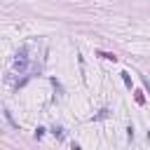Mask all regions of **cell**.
Returning <instances> with one entry per match:
<instances>
[{"mask_svg": "<svg viewBox=\"0 0 150 150\" xmlns=\"http://www.w3.org/2000/svg\"><path fill=\"white\" fill-rule=\"evenodd\" d=\"M70 150H82V148H80L77 143H73V145H70Z\"/></svg>", "mask_w": 150, "mask_h": 150, "instance_id": "cell-6", "label": "cell"}, {"mask_svg": "<svg viewBox=\"0 0 150 150\" xmlns=\"http://www.w3.org/2000/svg\"><path fill=\"white\" fill-rule=\"evenodd\" d=\"M103 117H108V110H105V108H103V110H101V112H98L94 120H103Z\"/></svg>", "mask_w": 150, "mask_h": 150, "instance_id": "cell-3", "label": "cell"}, {"mask_svg": "<svg viewBox=\"0 0 150 150\" xmlns=\"http://www.w3.org/2000/svg\"><path fill=\"white\" fill-rule=\"evenodd\" d=\"M143 101H145V98H143V94H141V91H136V103H143Z\"/></svg>", "mask_w": 150, "mask_h": 150, "instance_id": "cell-5", "label": "cell"}, {"mask_svg": "<svg viewBox=\"0 0 150 150\" xmlns=\"http://www.w3.org/2000/svg\"><path fill=\"white\" fill-rule=\"evenodd\" d=\"M26 66H28V61H26V56L21 54V59L14 61V68H16V70H26Z\"/></svg>", "mask_w": 150, "mask_h": 150, "instance_id": "cell-1", "label": "cell"}, {"mask_svg": "<svg viewBox=\"0 0 150 150\" xmlns=\"http://www.w3.org/2000/svg\"><path fill=\"white\" fill-rule=\"evenodd\" d=\"M101 56H103V59H110V61H115V59H117L115 54H103V52H101Z\"/></svg>", "mask_w": 150, "mask_h": 150, "instance_id": "cell-4", "label": "cell"}, {"mask_svg": "<svg viewBox=\"0 0 150 150\" xmlns=\"http://www.w3.org/2000/svg\"><path fill=\"white\" fill-rule=\"evenodd\" d=\"M122 80H124V84H127V87H131V77H129L127 73H122Z\"/></svg>", "mask_w": 150, "mask_h": 150, "instance_id": "cell-2", "label": "cell"}]
</instances>
